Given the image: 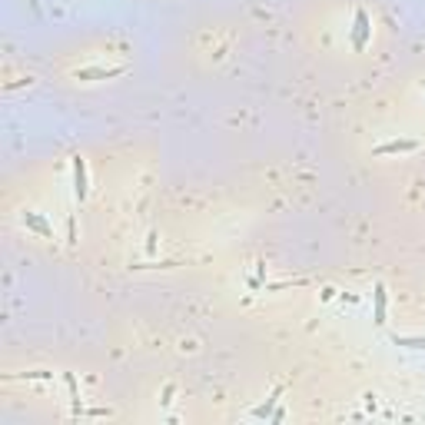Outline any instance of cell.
<instances>
[{
	"label": "cell",
	"mask_w": 425,
	"mask_h": 425,
	"mask_svg": "<svg viewBox=\"0 0 425 425\" xmlns=\"http://www.w3.org/2000/svg\"><path fill=\"white\" fill-rule=\"evenodd\" d=\"M415 143H389V147H382V153H392V150H412Z\"/></svg>",
	"instance_id": "cell-1"
}]
</instances>
